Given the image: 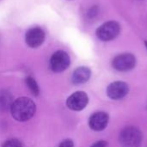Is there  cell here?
<instances>
[{
  "instance_id": "6da1fadb",
  "label": "cell",
  "mask_w": 147,
  "mask_h": 147,
  "mask_svg": "<svg viewBox=\"0 0 147 147\" xmlns=\"http://www.w3.org/2000/svg\"><path fill=\"white\" fill-rule=\"evenodd\" d=\"M35 103L28 97H20L16 99L10 108L12 117L17 121H27L35 114Z\"/></svg>"
},
{
  "instance_id": "7a4b0ae2",
  "label": "cell",
  "mask_w": 147,
  "mask_h": 147,
  "mask_svg": "<svg viewBox=\"0 0 147 147\" xmlns=\"http://www.w3.org/2000/svg\"><path fill=\"white\" fill-rule=\"evenodd\" d=\"M143 140L141 131L135 127H127L120 134L121 147H140Z\"/></svg>"
},
{
  "instance_id": "3957f363",
  "label": "cell",
  "mask_w": 147,
  "mask_h": 147,
  "mask_svg": "<svg viewBox=\"0 0 147 147\" xmlns=\"http://www.w3.org/2000/svg\"><path fill=\"white\" fill-rule=\"evenodd\" d=\"M121 25L115 21H109L102 24L96 31L97 38L102 41H109L118 36Z\"/></svg>"
},
{
  "instance_id": "277c9868",
  "label": "cell",
  "mask_w": 147,
  "mask_h": 147,
  "mask_svg": "<svg viewBox=\"0 0 147 147\" xmlns=\"http://www.w3.org/2000/svg\"><path fill=\"white\" fill-rule=\"evenodd\" d=\"M71 64L69 54L62 50L55 52L50 59V68L53 72H62L65 71Z\"/></svg>"
},
{
  "instance_id": "5b68a950",
  "label": "cell",
  "mask_w": 147,
  "mask_h": 147,
  "mask_svg": "<svg viewBox=\"0 0 147 147\" xmlns=\"http://www.w3.org/2000/svg\"><path fill=\"white\" fill-rule=\"evenodd\" d=\"M113 67L119 71H128L136 65V58L132 53H121L112 60Z\"/></svg>"
},
{
  "instance_id": "8992f818",
  "label": "cell",
  "mask_w": 147,
  "mask_h": 147,
  "mask_svg": "<svg viewBox=\"0 0 147 147\" xmlns=\"http://www.w3.org/2000/svg\"><path fill=\"white\" fill-rule=\"evenodd\" d=\"M45 32L40 27H33L29 28L25 34V41L31 48H36L41 46L45 40Z\"/></svg>"
},
{
  "instance_id": "52a82bcc",
  "label": "cell",
  "mask_w": 147,
  "mask_h": 147,
  "mask_svg": "<svg viewBox=\"0 0 147 147\" xmlns=\"http://www.w3.org/2000/svg\"><path fill=\"white\" fill-rule=\"evenodd\" d=\"M89 102V97L83 91H77L71 95L66 101L67 107L73 111L83 110Z\"/></svg>"
},
{
  "instance_id": "ba28073f",
  "label": "cell",
  "mask_w": 147,
  "mask_h": 147,
  "mask_svg": "<svg viewBox=\"0 0 147 147\" xmlns=\"http://www.w3.org/2000/svg\"><path fill=\"white\" fill-rule=\"evenodd\" d=\"M129 92L128 84L122 81H116L110 84L107 88V95L113 100L124 98Z\"/></svg>"
},
{
  "instance_id": "9c48e42d",
  "label": "cell",
  "mask_w": 147,
  "mask_h": 147,
  "mask_svg": "<svg viewBox=\"0 0 147 147\" xmlns=\"http://www.w3.org/2000/svg\"><path fill=\"white\" fill-rule=\"evenodd\" d=\"M109 116L105 112H96L93 114L89 120L90 127L96 132L104 130L109 124Z\"/></svg>"
},
{
  "instance_id": "30bf717a",
  "label": "cell",
  "mask_w": 147,
  "mask_h": 147,
  "mask_svg": "<svg viewBox=\"0 0 147 147\" xmlns=\"http://www.w3.org/2000/svg\"><path fill=\"white\" fill-rule=\"evenodd\" d=\"M90 70L86 66H81L74 71L71 76V81L74 84H82L86 83L90 79Z\"/></svg>"
},
{
  "instance_id": "8fae6325",
  "label": "cell",
  "mask_w": 147,
  "mask_h": 147,
  "mask_svg": "<svg viewBox=\"0 0 147 147\" xmlns=\"http://www.w3.org/2000/svg\"><path fill=\"white\" fill-rule=\"evenodd\" d=\"M13 102V96L9 90H0V112H6L10 109Z\"/></svg>"
},
{
  "instance_id": "7c38bea8",
  "label": "cell",
  "mask_w": 147,
  "mask_h": 147,
  "mask_svg": "<svg viewBox=\"0 0 147 147\" xmlns=\"http://www.w3.org/2000/svg\"><path fill=\"white\" fill-rule=\"evenodd\" d=\"M26 84L27 86L28 87L29 90L31 91V93L34 95V96H38L39 93H40V89H39V86L35 81V79L30 76L27 77L26 78Z\"/></svg>"
},
{
  "instance_id": "4fadbf2b",
  "label": "cell",
  "mask_w": 147,
  "mask_h": 147,
  "mask_svg": "<svg viewBox=\"0 0 147 147\" xmlns=\"http://www.w3.org/2000/svg\"><path fill=\"white\" fill-rule=\"evenodd\" d=\"M2 147H23L22 146V144L21 141H19L18 140L16 139H10V140H6L3 144Z\"/></svg>"
},
{
  "instance_id": "5bb4252c",
  "label": "cell",
  "mask_w": 147,
  "mask_h": 147,
  "mask_svg": "<svg viewBox=\"0 0 147 147\" xmlns=\"http://www.w3.org/2000/svg\"><path fill=\"white\" fill-rule=\"evenodd\" d=\"M59 147H74V143L71 140H65L59 144Z\"/></svg>"
},
{
  "instance_id": "9a60e30c",
  "label": "cell",
  "mask_w": 147,
  "mask_h": 147,
  "mask_svg": "<svg viewBox=\"0 0 147 147\" xmlns=\"http://www.w3.org/2000/svg\"><path fill=\"white\" fill-rule=\"evenodd\" d=\"M108 143L104 140H99L97 142H96L95 144H93L90 147H107Z\"/></svg>"
},
{
  "instance_id": "2e32d148",
  "label": "cell",
  "mask_w": 147,
  "mask_h": 147,
  "mask_svg": "<svg viewBox=\"0 0 147 147\" xmlns=\"http://www.w3.org/2000/svg\"><path fill=\"white\" fill-rule=\"evenodd\" d=\"M145 45H146V48H147V40L145 41Z\"/></svg>"
}]
</instances>
